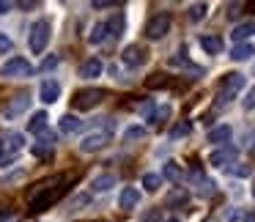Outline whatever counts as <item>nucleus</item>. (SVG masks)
I'll return each instance as SVG.
<instances>
[{"label": "nucleus", "mask_w": 255, "mask_h": 222, "mask_svg": "<svg viewBox=\"0 0 255 222\" xmlns=\"http://www.w3.org/2000/svg\"><path fill=\"white\" fill-rule=\"evenodd\" d=\"M99 74H102L99 58H91V61H85L83 66H80V77H85V80H94V77H99Z\"/></svg>", "instance_id": "16"}, {"label": "nucleus", "mask_w": 255, "mask_h": 222, "mask_svg": "<svg viewBox=\"0 0 255 222\" xmlns=\"http://www.w3.org/2000/svg\"><path fill=\"white\" fill-rule=\"evenodd\" d=\"M105 33H107V28H105V22H99V25H94V33H91V41L94 44H99L102 39H105Z\"/></svg>", "instance_id": "30"}, {"label": "nucleus", "mask_w": 255, "mask_h": 222, "mask_svg": "<svg viewBox=\"0 0 255 222\" xmlns=\"http://www.w3.org/2000/svg\"><path fill=\"white\" fill-rule=\"evenodd\" d=\"M200 47H203L209 55H220L222 52V39L220 36H200Z\"/></svg>", "instance_id": "18"}, {"label": "nucleus", "mask_w": 255, "mask_h": 222, "mask_svg": "<svg viewBox=\"0 0 255 222\" xmlns=\"http://www.w3.org/2000/svg\"><path fill=\"white\" fill-rule=\"evenodd\" d=\"M242 88H244V74H236V72L225 74L220 83V105H228Z\"/></svg>", "instance_id": "5"}, {"label": "nucleus", "mask_w": 255, "mask_h": 222, "mask_svg": "<svg viewBox=\"0 0 255 222\" xmlns=\"http://www.w3.org/2000/svg\"><path fill=\"white\" fill-rule=\"evenodd\" d=\"M253 140H255V137H253ZM253 151H255V143H253Z\"/></svg>", "instance_id": "45"}, {"label": "nucleus", "mask_w": 255, "mask_h": 222, "mask_svg": "<svg viewBox=\"0 0 255 222\" xmlns=\"http://www.w3.org/2000/svg\"><path fill=\"white\" fill-rule=\"evenodd\" d=\"M58 126H61V132H63V134H72V132H77V129H80V121H77L74 115H63Z\"/></svg>", "instance_id": "24"}, {"label": "nucleus", "mask_w": 255, "mask_h": 222, "mask_svg": "<svg viewBox=\"0 0 255 222\" xmlns=\"http://www.w3.org/2000/svg\"><path fill=\"white\" fill-rule=\"evenodd\" d=\"M159 184H162V176H159V173H145V176H143L145 192H156V189H159Z\"/></svg>", "instance_id": "23"}, {"label": "nucleus", "mask_w": 255, "mask_h": 222, "mask_svg": "<svg viewBox=\"0 0 255 222\" xmlns=\"http://www.w3.org/2000/svg\"><path fill=\"white\" fill-rule=\"evenodd\" d=\"M187 198H189L187 189L178 187V189H173V192L167 195V206H181V203H187Z\"/></svg>", "instance_id": "25"}, {"label": "nucleus", "mask_w": 255, "mask_h": 222, "mask_svg": "<svg viewBox=\"0 0 255 222\" xmlns=\"http://www.w3.org/2000/svg\"><path fill=\"white\" fill-rule=\"evenodd\" d=\"M167 85H170V77H167V74H151V77L145 80V88H151V91L167 88Z\"/></svg>", "instance_id": "22"}, {"label": "nucleus", "mask_w": 255, "mask_h": 222, "mask_svg": "<svg viewBox=\"0 0 255 222\" xmlns=\"http://www.w3.org/2000/svg\"><path fill=\"white\" fill-rule=\"evenodd\" d=\"M189 129H192V126H189L187 121H184V123H176V126L170 129V140H178V137H187V134H189Z\"/></svg>", "instance_id": "29"}, {"label": "nucleus", "mask_w": 255, "mask_h": 222, "mask_svg": "<svg viewBox=\"0 0 255 222\" xmlns=\"http://www.w3.org/2000/svg\"><path fill=\"white\" fill-rule=\"evenodd\" d=\"M0 145H3V151H6V159L11 162L14 156L22 151L25 137H22L19 132H11V129H6V132H0Z\"/></svg>", "instance_id": "6"}, {"label": "nucleus", "mask_w": 255, "mask_h": 222, "mask_svg": "<svg viewBox=\"0 0 255 222\" xmlns=\"http://www.w3.org/2000/svg\"><path fill=\"white\" fill-rule=\"evenodd\" d=\"M253 55H255V47L250 44V41H247V44H236V47L231 50V58H233V61H247V58H253Z\"/></svg>", "instance_id": "20"}, {"label": "nucleus", "mask_w": 255, "mask_h": 222, "mask_svg": "<svg viewBox=\"0 0 255 222\" xmlns=\"http://www.w3.org/2000/svg\"><path fill=\"white\" fill-rule=\"evenodd\" d=\"M170 25H173V17L167 11H159V14H154V17L148 19V25H145V36H148L151 41H159V39L167 36Z\"/></svg>", "instance_id": "4"}, {"label": "nucleus", "mask_w": 255, "mask_h": 222, "mask_svg": "<svg viewBox=\"0 0 255 222\" xmlns=\"http://www.w3.org/2000/svg\"><path fill=\"white\" fill-rule=\"evenodd\" d=\"M107 143H110V134H107V132H91V134H85V137H83L80 151H83V154H96V151H102Z\"/></svg>", "instance_id": "8"}, {"label": "nucleus", "mask_w": 255, "mask_h": 222, "mask_svg": "<svg viewBox=\"0 0 255 222\" xmlns=\"http://www.w3.org/2000/svg\"><path fill=\"white\" fill-rule=\"evenodd\" d=\"M47 121H50V118H47V112L44 110H39V112H33V118H30V123H28V129L33 134H41L47 129Z\"/></svg>", "instance_id": "19"}, {"label": "nucleus", "mask_w": 255, "mask_h": 222, "mask_svg": "<svg viewBox=\"0 0 255 222\" xmlns=\"http://www.w3.org/2000/svg\"><path fill=\"white\" fill-rule=\"evenodd\" d=\"M143 222H159V211H156V209H154V211H148V214L143 217Z\"/></svg>", "instance_id": "36"}, {"label": "nucleus", "mask_w": 255, "mask_h": 222, "mask_svg": "<svg viewBox=\"0 0 255 222\" xmlns=\"http://www.w3.org/2000/svg\"><path fill=\"white\" fill-rule=\"evenodd\" d=\"M236 154H239V151L233 148V145H225V148H217L214 154L209 156V162H211V165H228V162L236 159Z\"/></svg>", "instance_id": "12"}, {"label": "nucleus", "mask_w": 255, "mask_h": 222, "mask_svg": "<svg viewBox=\"0 0 255 222\" xmlns=\"http://www.w3.org/2000/svg\"><path fill=\"white\" fill-rule=\"evenodd\" d=\"M165 178H167V181H173V184H178V181H181V167H178L176 162H167V165H165Z\"/></svg>", "instance_id": "26"}, {"label": "nucleus", "mask_w": 255, "mask_h": 222, "mask_svg": "<svg viewBox=\"0 0 255 222\" xmlns=\"http://www.w3.org/2000/svg\"><path fill=\"white\" fill-rule=\"evenodd\" d=\"M242 105H244V110H255V88L247 91V96H244Z\"/></svg>", "instance_id": "35"}, {"label": "nucleus", "mask_w": 255, "mask_h": 222, "mask_svg": "<svg viewBox=\"0 0 255 222\" xmlns=\"http://www.w3.org/2000/svg\"><path fill=\"white\" fill-rule=\"evenodd\" d=\"M253 198H255V187H253Z\"/></svg>", "instance_id": "44"}, {"label": "nucleus", "mask_w": 255, "mask_h": 222, "mask_svg": "<svg viewBox=\"0 0 255 222\" xmlns=\"http://www.w3.org/2000/svg\"><path fill=\"white\" fill-rule=\"evenodd\" d=\"M77 176H52V178H44V181L36 184V189L30 192V211L39 214V211H47L50 206H55L63 195L69 192L72 181Z\"/></svg>", "instance_id": "1"}, {"label": "nucleus", "mask_w": 255, "mask_h": 222, "mask_svg": "<svg viewBox=\"0 0 255 222\" xmlns=\"http://www.w3.org/2000/svg\"><path fill=\"white\" fill-rule=\"evenodd\" d=\"M231 134H233V129L228 126V123H222V126H217V129H211V132H209V143L225 145L228 140H231Z\"/></svg>", "instance_id": "15"}, {"label": "nucleus", "mask_w": 255, "mask_h": 222, "mask_svg": "<svg viewBox=\"0 0 255 222\" xmlns=\"http://www.w3.org/2000/svg\"><path fill=\"white\" fill-rule=\"evenodd\" d=\"M143 137H145L143 126H129L127 132H124V140H127V143H132V140H143Z\"/></svg>", "instance_id": "28"}, {"label": "nucleus", "mask_w": 255, "mask_h": 222, "mask_svg": "<svg viewBox=\"0 0 255 222\" xmlns=\"http://www.w3.org/2000/svg\"><path fill=\"white\" fill-rule=\"evenodd\" d=\"M30 74H33V66L25 58H11L0 69V77H30Z\"/></svg>", "instance_id": "7"}, {"label": "nucleus", "mask_w": 255, "mask_h": 222, "mask_svg": "<svg viewBox=\"0 0 255 222\" xmlns=\"http://www.w3.org/2000/svg\"><path fill=\"white\" fill-rule=\"evenodd\" d=\"M233 173H236V176H250V167H247V165H242V167H233Z\"/></svg>", "instance_id": "39"}, {"label": "nucleus", "mask_w": 255, "mask_h": 222, "mask_svg": "<svg viewBox=\"0 0 255 222\" xmlns=\"http://www.w3.org/2000/svg\"><path fill=\"white\" fill-rule=\"evenodd\" d=\"M11 47H14V41L8 39L6 33H0V55H8V52H11Z\"/></svg>", "instance_id": "31"}, {"label": "nucleus", "mask_w": 255, "mask_h": 222, "mask_svg": "<svg viewBox=\"0 0 255 222\" xmlns=\"http://www.w3.org/2000/svg\"><path fill=\"white\" fill-rule=\"evenodd\" d=\"M91 203V195H80V198H74V203L69 206V211H77L80 206H88Z\"/></svg>", "instance_id": "34"}, {"label": "nucleus", "mask_w": 255, "mask_h": 222, "mask_svg": "<svg viewBox=\"0 0 255 222\" xmlns=\"http://www.w3.org/2000/svg\"><path fill=\"white\" fill-rule=\"evenodd\" d=\"M58 94H61V85H58V80H41L39 96H41V102H44V105L58 102Z\"/></svg>", "instance_id": "11"}, {"label": "nucleus", "mask_w": 255, "mask_h": 222, "mask_svg": "<svg viewBox=\"0 0 255 222\" xmlns=\"http://www.w3.org/2000/svg\"><path fill=\"white\" fill-rule=\"evenodd\" d=\"M8 8H11V3H6V0H0V14H8Z\"/></svg>", "instance_id": "41"}, {"label": "nucleus", "mask_w": 255, "mask_h": 222, "mask_svg": "<svg viewBox=\"0 0 255 222\" xmlns=\"http://www.w3.org/2000/svg\"><path fill=\"white\" fill-rule=\"evenodd\" d=\"M140 203V192L134 187H127L121 192V198H118V206H121L124 211H129V209H134V206Z\"/></svg>", "instance_id": "14"}, {"label": "nucleus", "mask_w": 255, "mask_h": 222, "mask_svg": "<svg viewBox=\"0 0 255 222\" xmlns=\"http://www.w3.org/2000/svg\"><path fill=\"white\" fill-rule=\"evenodd\" d=\"M113 184H116V176H113V173H102L99 178H94V189H96V192H107Z\"/></svg>", "instance_id": "21"}, {"label": "nucleus", "mask_w": 255, "mask_h": 222, "mask_svg": "<svg viewBox=\"0 0 255 222\" xmlns=\"http://www.w3.org/2000/svg\"><path fill=\"white\" fill-rule=\"evenodd\" d=\"M167 115H170V107H159V110H156L154 115H151V121H154V123H162Z\"/></svg>", "instance_id": "33"}, {"label": "nucleus", "mask_w": 255, "mask_h": 222, "mask_svg": "<svg viewBox=\"0 0 255 222\" xmlns=\"http://www.w3.org/2000/svg\"><path fill=\"white\" fill-rule=\"evenodd\" d=\"M170 66H189V61H187V58H170Z\"/></svg>", "instance_id": "38"}, {"label": "nucleus", "mask_w": 255, "mask_h": 222, "mask_svg": "<svg viewBox=\"0 0 255 222\" xmlns=\"http://www.w3.org/2000/svg\"><path fill=\"white\" fill-rule=\"evenodd\" d=\"M58 63H61V58H58V55H50V58H44V61H41V72H50V69H55Z\"/></svg>", "instance_id": "32"}, {"label": "nucleus", "mask_w": 255, "mask_h": 222, "mask_svg": "<svg viewBox=\"0 0 255 222\" xmlns=\"http://www.w3.org/2000/svg\"><path fill=\"white\" fill-rule=\"evenodd\" d=\"M121 61L127 63L129 69H137V66H143V63H145V50L140 44H129L127 50H124Z\"/></svg>", "instance_id": "9"}, {"label": "nucleus", "mask_w": 255, "mask_h": 222, "mask_svg": "<svg viewBox=\"0 0 255 222\" xmlns=\"http://www.w3.org/2000/svg\"><path fill=\"white\" fill-rule=\"evenodd\" d=\"M244 222H255V211H247V214H244Z\"/></svg>", "instance_id": "42"}, {"label": "nucleus", "mask_w": 255, "mask_h": 222, "mask_svg": "<svg viewBox=\"0 0 255 222\" xmlns=\"http://www.w3.org/2000/svg\"><path fill=\"white\" fill-rule=\"evenodd\" d=\"M253 33H255V22H242V25H236V28H233L231 39L236 41V44H247V39Z\"/></svg>", "instance_id": "13"}, {"label": "nucleus", "mask_w": 255, "mask_h": 222, "mask_svg": "<svg viewBox=\"0 0 255 222\" xmlns=\"http://www.w3.org/2000/svg\"><path fill=\"white\" fill-rule=\"evenodd\" d=\"M105 28H107V33H110V39H118V36L124 33V14L116 11V14H113V17L105 22Z\"/></svg>", "instance_id": "17"}, {"label": "nucleus", "mask_w": 255, "mask_h": 222, "mask_svg": "<svg viewBox=\"0 0 255 222\" xmlns=\"http://www.w3.org/2000/svg\"><path fill=\"white\" fill-rule=\"evenodd\" d=\"M30 107V94L28 91H22V94H17L11 102H8V107H6V118H17L19 112H25Z\"/></svg>", "instance_id": "10"}, {"label": "nucleus", "mask_w": 255, "mask_h": 222, "mask_svg": "<svg viewBox=\"0 0 255 222\" xmlns=\"http://www.w3.org/2000/svg\"><path fill=\"white\" fill-rule=\"evenodd\" d=\"M242 8H244V6H231V11H228V17L233 19V17H236V14H242Z\"/></svg>", "instance_id": "40"}, {"label": "nucleus", "mask_w": 255, "mask_h": 222, "mask_svg": "<svg viewBox=\"0 0 255 222\" xmlns=\"http://www.w3.org/2000/svg\"><path fill=\"white\" fill-rule=\"evenodd\" d=\"M28 44H30V52H36V55H41V52L47 50V44H50V22H47V19L33 22L30 36H28Z\"/></svg>", "instance_id": "3"}, {"label": "nucleus", "mask_w": 255, "mask_h": 222, "mask_svg": "<svg viewBox=\"0 0 255 222\" xmlns=\"http://www.w3.org/2000/svg\"><path fill=\"white\" fill-rule=\"evenodd\" d=\"M165 222H181V220H178V217H170V220H165Z\"/></svg>", "instance_id": "43"}, {"label": "nucleus", "mask_w": 255, "mask_h": 222, "mask_svg": "<svg viewBox=\"0 0 255 222\" xmlns=\"http://www.w3.org/2000/svg\"><path fill=\"white\" fill-rule=\"evenodd\" d=\"M19 8L30 11V8H39V3H36V0H22V3H19Z\"/></svg>", "instance_id": "37"}, {"label": "nucleus", "mask_w": 255, "mask_h": 222, "mask_svg": "<svg viewBox=\"0 0 255 222\" xmlns=\"http://www.w3.org/2000/svg\"><path fill=\"white\" fill-rule=\"evenodd\" d=\"M107 96V91L102 88H85V91H77V94L72 96V107L74 110H94V107L102 105V99Z\"/></svg>", "instance_id": "2"}, {"label": "nucleus", "mask_w": 255, "mask_h": 222, "mask_svg": "<svg viewBox=\"0 0 255 222\" xmlns=\"http://www.w3.org/2000/svg\"><path fill=\"white\" fill-rule=\"evenodd\" d=\"M206 11H209L206 3H195V6H189V19H192V22H200V19L206 17Z\"/></svg>", "instance_id": "27"}]
</instances>
